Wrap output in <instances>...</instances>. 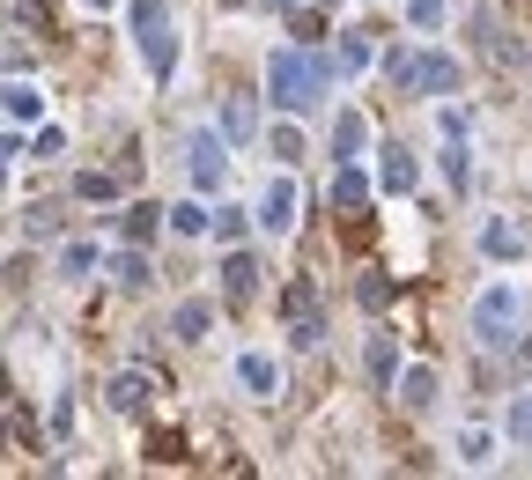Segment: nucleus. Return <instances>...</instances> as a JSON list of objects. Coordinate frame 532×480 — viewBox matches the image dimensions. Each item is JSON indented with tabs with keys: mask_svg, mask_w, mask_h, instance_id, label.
Returning a JSON list of instances; mask_svg holds the SVG:
<instances>
[{
	"mask_svg": "<svg viewBox=\"0 0 532 480\" xmlns=\"http://www.w3.org/2000/svg\"><path fill=\"white\" fill-rule=\"evenodd\" d=\"M363 148H370V119H363V111H340V119H333V156L355 163Z\"/></svg>",
	"mask_w": 532,
	"mask_h": 480,
	"instance_id": "nucleus-9",
	"label": "nucleus"
},
{
	"mask_svg": "<svg viewBox=\"0 0 532 480\" xmlns=\"http://www.w3.org/2000/svg\"><path fill=\"white\" fill-rule=\"evenodd\" d=\"M74 192H82L89 207H104V200H119V178H111V170H82V178H74Z\"/></svg>",
	"mask_w": 532,
	"mask_h": 480,
	"instance_id": "nucleus-19",
	"label": "nucleus"
},
{
	"mask_svg": "<svg viewBox=\"0 0 532 480\" xmlns=\"http://www.w3.org/2000/svg\"><path fill=\"white\" fill-rule=\"evenodd\" d=\"M281 311H289V325H296V340H303V348H318V340H326V318H318V296H311V281H289Z\"/></svg>",
	"mask_w": 532,
	"mask_h": 480,
	"instance_id": "nucleus-4",
	"label": "nucleus"
},
{
	"mask_svg": "<svg viewBox=\"0 0 532 480\" xmlns=\"http://www.w3.org/2000/svg\"><path fill=\"white\" fill-rule=\"evenodd\" d=\"M303 156V133L296 126H274V163H296Z\"/></svg>",
	"mask_w": 532,
	"mask_h": 480,
	"instance_id": "nucleus-29",
	"label": "nucleus"
},
{
	"mask_svg": "<svg viewBox=\"0 0 532 480\" xmlns=\"http://www.w3.org/2000/svg\"><path fill=\"white\" fill-rule=\"evenodd\" d=\"M8 119H15V126L45 119V89H37V82H23V74H15V82H8Z\"/></svg>",
	"mask_w": 532,
	"mask_h": 480,
	"instance_id": "nucleus-12",
	"label": "nucleus"
},
{
	"mask_svg": "<svg viewBox=\"0 0 532 480\" xmlns=\"http://www.w3.org/2000/svg\"><path fill=\"white\" fill-rule=\"evenodd\" d=\"M326 89H333V60H318L311 45H303V52H274V60H266V96H274L281 111H311Z\"/></svg>",
	"mask_w": 532,
	"mask_h": 480,
	"instance_id": "nucleus-1",
	"label": "nucleus"
},
{
	"mask_svg": "<svg viewBox=\"0 0 532 480\" xmlns=\"http://www.w3.org/2000/svg\"><path fill=\"white\" fill-rule=\"evenodd\" d=\"M429 399H436V370H407V377H399V407H414V414H422Z\"/></svg>",
	"mask_w": 532,
	"mask_h": 480,
	"instance_id": "nucleus-18",
	"label": "nucleus"
},
{
	"mask_svg": "<svg viewBox=\"0 0 532 480\" xmlns=\"http://www.w3.org/2000/svg\"><path fill=\"white\" fill-rule=\"evenodd\" d=\"M252 288H259V259H252V252H230V259H222V296L244 303Z\"/></svg>",
	"mask_w": 532,
	"mask_h": 480,
	"instance_id": "nucleus-10",
	"label": "nucleus"
},
{
	"mask_svg": "<svg viewBox=\"0 0 532 480\" xmlns=\"http://www.w3.org/2000/svg\"><path fill=\"white\" fill-rule=\"evenodd\" d=\"M414 96H459V60L422 52V89H414Z\"/></svg>",
	"mask_w": 532,
	"mask_h": 480,
	"instance_id": "nucleus-11",
	"label": "nucleus"
},
{
	"mask_svg": "<svg viewBox=\"0 0 532 480\" xmlns=\"http://www.w3.org/2000/svg\"><path fill=\"white\" fill-rule=\"evenodd\" d=\"M503 436H510V444H532V392H518V399H510V421H503Z\"/></svg>",
	"mask_w": 532,
	"mask_h": 480,
	"instance_id": "nucleus-21",
	"label": "nucleus"
},
{
	"mask_svg": "<svg viewBox=\"0 0 532 480\" xmlns=\"http://www.w3.org/2000/svg\"><path fill=\"white\" fill-rule=\"evenodd\" d=\"M392 377H399V348H392V333H370V384H385V392H392Z\"/></svg>",
	"mask_w": 532,
	"mask_h": 480,
	"instance_id": "nucleus-15",
	"label": "nucleus"
},
{
	"mask_svg": "<svg viewBox=\"0 0 532 480\" xmlns=\"http://www.w3.org/2000/svg\"><path fill=\"white\" fill-rule=\"evenodd\" d=\"M407 23L414 30H436V23H444V0H407Z\"/></svg>",
	"mask_w": 532,
	"mask_h": 480,
	"instance_id": "nucleus-28",
	"label": "nucleus"
},
{
	"mask_svg": "<svg viewBox=\"0 0 532 480\" xmlns=\"http://www.w3.org/2000/svg\"><path fill=\"white\" fill-rule=\"evenodd\" d=\"M510 333H518V288L496 281V288L473 296V340H481V348H503Z\"/></svg>",
	"mask_w": 532,
	"mask_h": 480,
	"instance_id": "nucleus-3",
	"label": "nucleus"
},
{
	"mask_svg": "<svg viewBox=\"0 0 532 480\" xmlns=\"http://www.w3.org/2000/svg\"><path fill=\"white\" fill-rule=\"evenodd\" d=\"M156 215H163V207H133V215H126V244H148V237H156Z\"/></svg>",
	"mask_w": 532,
	"mask_h": 480,
	"instance_id": "nucleus-25",
	"label": "nucleus"
},
{
	"mask_svg": "<svg viewBox=\"0 0 532 480\" xmlns=\"http://www.w3.org/2000/svg\"><path fill=\"white\" fill-rule=\"evenodd\" d=\"M333 200L348 207V215H355V207L370 200V185H363V170H355V163H340V170H333Z\"/></svg>",
	"mask_w": 532,
	"mask_h": 480,
	"instance_id": "nucleus-16",
	"label": "nucleus"
},
{
	"mask_svg": "<svg viewBox=\"0 0 532 480\" xmlns=\"http://www.w3.org/2000/svg\"><path fill=\"white\" fill-rule=\"evenodd\" d=\"M340 67H348V74H355V67H370V37H363V30L340 37Z\"/></svg>",
	"mask_w": 532,
	"mask_h": 480,
	"instance_id": "nucleus-27",
	"label": "nucleus"
},
{
	"mask_svg": "<svg viewBox=\"0 0 532 480\" xmlns=\"http://www.w3.org/2000/svg\"><path fill=\"white\" fill-rule=\"evenodd\" d=\"M377 178H385V192H414V156H407V148H392Z\"/></svg>",
	"mask_w": 532,
	"mask_h": 480,
	"instance_id": "nucleus-20",
	"label": "nucleus"
},
{
	"mask_svg": "<svg viewBox=\"0 0 532 480\" xmlns=\"http://www.w3.org/2000/svg\"><path fill=\"white\" fill-rule=\"evenodd\" d=\"M207 325H215V303H178V311H170V333H178V340H207Z\"/></svg>",
	"mask_w": 532,
	"mask_h": 480,
	"instance_id": "nucleus-13",
	"label": "nucleus"
},
{
	"mask_svg": "<svg viewBox=\"0 0 532 480\" xmlns=\"http://www.w3.org/2000/svg\"><path fill=\"white\" fill-rule=\"evenodd\" d=\"M237 377H244V392H252V399H274L281 392V362L274 355H237Z\"/></svg>",
	"mask_w": 532,
	"mask_h": 480,
	"instance_id": "nucleus-8",
	"label": "nucleus"
},
{
	"mask_svg": "<svg viewBox=\"0 0 532 480\" xmlns=\"http://www.w3.org/2000/svg\"><path fill=\"white\" fill-rule=\"evenodd\" d=\"M252 222H259V229H274V237H281V229H296V185H289V178H266L259 207H252Z\"/></svg>",
	"mask_w": 532,
	"mask_h": 480,
	"instance_id": "nucleus-5",
	"label": "nucleus"
},
{
	"mask_svg": "<svg viewBox=\"0 0 532 480\" xmlns=\"http://www.w3.org/2000/svg\"><path fill=\"white\" fill-rule=\"evenodd\" d=\"M82 8H89V15H104V8H111V0H82Z\"/></svg>",
	"mask_w": 532,
	"mask_h": 480,
	"instance_id": "nucleus-31",
	"label": "nucleus"
},
{
	"mask_svg": "<svg viewBox=\"0 0 532 480\" xmlns=\"http://www.w3.org/2000/svg\"><path fill=\"white\" fill-rule=\"evenodd\" d=\"M230 133H237V141L252 133V96H230Z\"/></svg>",
	"mask_w": 532,
	"mask_h": 480,
	"instance_id": "nucleus-30",
	"label": "nucleus"
},
{
	"mask_svg": "<svg viewBox=\"0 0 532 480\" xmlns=\"http://www.w3.org/2000/svg\"><path fill=\"white\" fill-rule=\"evenodd\" d=\"M156 392H163V377H148V370H119V377H111V407H119V414H141Z\"/></svg>",
	"mask_w": 532,
	"mask_h": 480,
	"instance_id": "nucleus-7",
	"label": "nucleus"
},
{
	"mask_svg": "<svg viewBox=\"0 0 532 480\" xmlns=\"http://www.w3.org/2000/svg\"><path fill=\"white\" fill-rule=\"evenodd\" d=\"M170 229H178V237H200V229H207V207H193V200L170 207Z\"/></svg>",
	"mask_w": 532,
	"mask_h": 480,
	"instance_id": "nucleus-26",
	"label": "nucleus"
},
{
	"mask_svg": "<svg viewBox=\"0 0 532 480\" xmlns=\"http://www.w3.org/2000/svg\"><path fill=\"white\" fill-rule=\"evenodd\" d=\"M111 274H119V288H141V281H148V259H141V244H126Z\"/></svg>",
	"mask_w": 532,
	"mask_h": 480,
	"instance_id": "nucleus-23",
	"label": "nucleus"
},
{
	"mask_svg": "<svg viewBox=\"0 0 532 480\" xmlns=\"http://www.w3.org/2000/svg\"><path fill=\"white\" fill-rule=\"evenodd\" d=\"M60 274H74V281L97 274V244H67V252H60Z\"/></svg>",
	"mask_w": 532,
	"mask_h": 480,
	"instance_id": "nucleus-24",
	"label": "nucleus"
},
{
	"mask_svg": "<svg viewBox=\"0 0 532 480\" xmlns=\"http://www.w3.org/2000/svg\"><path fill=\"white\" fill-rule=\"evenodd\" d=\"M185 156H193V185H200V192L222 185V170H230V148H222L215 133H193V141H185Z\"/></svg>",
	"mask_w": 532,
	"mask_h": 480,
	"instance_id": "nucleus-6",
	"label": "nucleus"
},
{
	"mask_svg": "<svg viewBox=\"0 0 532 480\" xmlns=\"http://www.w3.org/2000/svg\"><path fill=\"white\" fill-rule=\"evenodd\" d=\"M481 252H488V259H518V252H525V237H518L510 222H488V229H481Z\"/></svg>",
	"mask_w": 532,
	"mask_h": 480,
	"instance_id": "nucleus-17",
	"label": "nucleus"
},
{
	"mask_svg": "<svg viewBox=\"0 0 532 480\" xmlns=\"http://www.w3.org/2000/svg\"><path fill=\"white\" fill-rule=\"evenodd\" d=\"M385 82H392V89H422V52L392 45V52H385Z\"/></svg>",
	"mask_w": 532,
	"mask_h": 480,
	"instance_id": "nucleus-14",
	"label": "nucleus"
},
{
	"mask_svg": "<svg viewBox=\"0 0 532 480\" xmlns=\"http://www.w3.org/2000/svg\"><path fill=\"white\" fill-rule=\"evenodd\" d=\"M459 458H466V466H488V458H496V436H488V429H466V436H459Z\"/></svg>",
	"mask_w": 532,
	"mask_h": 480,
	"instance_id": "nucleus-22",
	"label": "nucleus"
},
{
	"mask_svg": "<svg viewBox=\"0 0 532 480\" xmlns=\"http://www.w3.org/2000/svg\"><path fill=\"white\" fill-rule=\"evenodd\" d=\"M274 8H296V0H274Z\"/></svg>",
	"mask_w": 532,
	"mask_h": 480,
	"instance_id": "nucleus-32",
	"label": "nucleus"
},
{
	"mask_svg": "<svg viewBox=\"0 0 532 480\" xmlns=\"http://www.w3.org/2000/svg\"><path fill=\"white\" fill-rule=\"evenodd\" d=\"M133 37H141V67L170 82L178 74V37L163 30V0H133Z\"/></svg>",
	"mask_w": 532,
	"mask_h": 480,
	"instance_id": "nucleus-2",
	"label": "nucleus"
}]
</instances>
